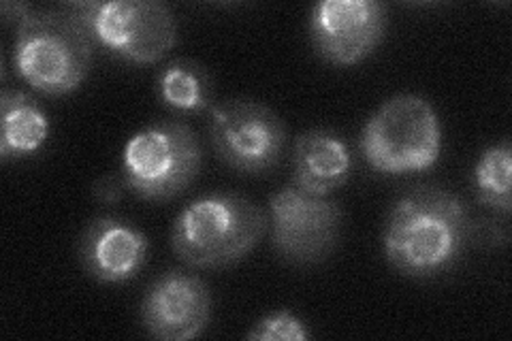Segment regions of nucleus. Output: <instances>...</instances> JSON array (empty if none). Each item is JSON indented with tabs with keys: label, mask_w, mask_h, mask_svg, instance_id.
<instances>
[{
	"label": "nucleus",
	"mask_w": 512,
	"mask_h": 341,
	"mask_svg": "<svg viewBox=\"0 0 512 341\" xmlns=\"http://www.w3.org/2000/svg\"><path fill=\"white\" fill-rule=\"evenodd\" d=\"M352 171V154L348 143L327 128H312L301 133L293 148V184L314 194L329 197L342 188Z\"/></svg>",
	"instance_id": "nucleus-12"
},
{
	"label": "nucleus",
	"mask_w": 512,
	"mask_h": 341,
	"mask_svg": "<svg viewBox=\"0 0 512 341\" xmlns=\"http://www.w3.org/2000/svg\"><path fill=\"white\" fill-rule=\"evenodd\" d=\"M122 188H124V182H120L114 175H107V177H103V180L94 184V197L101 203L114 205L122 197Z\"/></svg>",
	"instance_id": "nucleus-17"
},
{
	"label": "nucleus",
	"mask_w": 512,
	"mask_h": 341,
	"mask_svg": "<svg viewBox=\"0 0 512 341\" xmlns=\"http://www.w3.org/2000/svg\"><path fill=\"white\" fill-rule=\"evenodd\" d=\"M77 254L90 278L122 284L133 280L146 265L148 239L124 218L99 216L86 226Z\"/></svg>",
	"instance_id": "nucleus-11"
},
{
	"label": "nucleus",
	"mask_w": 512,
	"mask_h": 341,
	"mask_svg": "<svg viewBox=\"0 0 512 341\" xmlns=\"http://www.w3.org/2000/svg\"><path fill=\"white\" fill-rule=\"evenodd\" d=\"M32 11L30 5L24 3H3V15L7 22H18V26L28 18Z\"/></svg>",
	"instance_id": "nucleus-18"
},
{
	"label": "nucleus",
	"mask_w": 512,
	"mask_h": 341,
	"mask_svg": "<svg viewBox=\"0 0 512 341\" xmlns=\"http://www.w3.org/2000/svg\"><path fill=\"white\" fill-rule=\"evenodd\" d=\"M92 43L90 30L67 5L32 9L15 32V71L45 96L71 94L90 73Z\"/></svg>",
	"instance_id": "nucleus-2"
},
{
	"label": "nucleus",
	"mask_w": 512,
	"mask_h": 341,
	"mask_svg": "<svg viewBox=\"0 0 512 341\" xmlns=\"http://www.w3.org/2000/svg\"><path fill=\"white\" fill-rule=\"evenodd\" d=\"M361 150L370 167L384 175L419 173L434 167L442 152L436 109L419 94H399L367 120Z\"/></svg>",
	"instance_id": "nucleus-4"
},
{
	"label": "nucleus",
	"mask_w": 512,
	"mask_h": 341,
	"mask_svg": "<svg viewBox=\"0 0 512 341\" xmlns=\"http://www.w3.org/2000/svg\"><path fill=\"white\" fill-rule=\"evenodd\" d=\"M271 243L291 265H314L338 246L342 209L329 197H314L288 184L269 199Z\"/></svg>",
	"instance_id": "nucleus-8"
},
{
	"label": "nucleus",
	"mask_w": 512,
	"mask_h": 341,
	"mask_svg": "<svg viewBox=\"0 0 512 341\" xmlns=\"http://www.w3.org/2000/svg\"><path fill=\"white\" fill-rule=\"evenodd\" d=\"M156 90L158 99L167 107L188 113L210 109L214 96L210 73H207L203 64L186 58L173 60L160 71Z\"/></svg>",
	"instance_id": "nucleus-14"
},
{
	"label": "nucleus",
	"mask_w": 512,
	"mask_h": 341,
	"mask_svg": "<svg viewBox=\"0 0 512 341\" xmlns=\"http://www.w3.org/2000/svg\"><path fill=\"white\" fill-rule=\"evenodd\" d=\"M512 148L504 139L491 145L476 162L472 173V186L480 205H485L498 214L508 216L512 211Z\"/></svg>",
	"instance_id": "nucleus-15"
},
{
	"label": "nucleus",
	"mask_w": 512,
	"mask_h": 341,
	"mask_svg": "<svg viewBox=\"0 0 512 341\" xmlns=\"http://www.w3.org/2000/svg\"><path fill=\"white\" fill-rule=\"evenodd\" d=\"M212 316L207 284L188 271L173 269L150 284L141 303V322L160 341H188L199 337Z\"/></svg>",
	"instance_id": "nucleus-10"
},
{
	"label": "nucleus",
	"mask_w": 512,
	"mask_h": 341,
	"mask_svg": "<svg viewBox=\"0 0 512 341\" xmlns=\"http://www.w3.org/2000/svg\"><path fill=\"white\" fill-rule=\"evenodd\" d=\"M387 32L378 0H320L310 13V39L320 58L352 67L370 56Z\"/></svg>",
	"instance_id": "nucleus-9"
},
{
	"label": "nucleus",
	"mask_w": 512,
	"mask_h": 341,
	"mask_svg": "<svg viewBox=\"0 0 512 341\" xmlns=\"http://www.w3.org/2000/svg\"><path fill=\"white\" fill-rule=\"evenodd\" d=\"M246 337L250 341H303L310 339L312 333L297 314L278 310L256 322Z\"/></svg>",
	"instance_id": "nucleus-16"
},
{
	"label": "nucleus",
	"mask_w": 512,
	"mask_h": 341,
	"mask_svg": "<svg viewBox=\"0 0 512 341\" xmlns=\"http://www.w3.org/2000/svg\"><path fill=\"white\" fill-rule=\"evenodd\" d=\"M50 137V120L30 94L3 90L0 94V158L5 162L37 154Z\"/></svg>",
	"instance_id": "nucleus-13"
},
{
	"label": "nucleus",
	"mask_w": 512,
	"mask_h": 341,
	"mask_svg": "<svg viewBox=\"0 0 512 341\" xmlns=\"http://www.w3.org/2000/svg\"><path fill=\"white\" fill-rule=\"evenodd\" d=\"M201 145L182 122L141 128L124 148V186L143 201H169L182 194L201 171Z\"/></svg>",
	"instance_id": "nucleus-5"
},
{
	"label": "nucleus",
	"mask_w": 512,
	"mask_h": 341,
	"mask_svg": "<svg viewBox=\"0 0 512 341\" xmlns=\"http://www.w3.org/2000/svg\"><path fill=\"white\" fill-rule=\"evenodd\" d=\"M96 43L131 64H154L178 41V22L160 0H111L67 5Z\"/></svg>",
	"instance_id": "nucleus-6"
},
{
	"label": "nucleus",
	"mask_w": 512,
	"mask_h": 341,
	"mask_svg": "<svg viewBox=\"0 0 512 341\" xmlns=\"http://www.w3.org/2000/svg\"><path fill=\"white\" fill-rule=\"evenodd\" d=\"M267 222L265 211L242 194H205L175 218L171 248L188 267H227L256 248Z\"/></svg>",
	"instance_id": "nucleus-3"
},
{
	"label": "nucleus",
	"mask_w": 512,
	"mask_h": 341,
	"mask_svg": "<svg viewBox=\"0 0 512 341\" xmlns=\"http://www.w3.org/2000/svg\"><path fill=\"white\" fill-rule=\"evenodd\" d=\"M472 224L457 194L419 186L389 209L382 231L384 256L408 278H434L457 265L472 241Z\"/></svg>",
	"instance_id": "nucleus-1"
},
{
	"label": "nucleus",
	"mask_w": 512,
	"mask_h": 341,
	"mask_svg": "<svg viewBox=\"0 0 512 341\" xmlns=\"http://www.w3.org/2000/svg\"><path fill=\"white\" fill-rule=\"evenodd\" d=\"M210 143L224 165L239 173L259 175L280 165L286 128L267 105L231 99L212 109Z\"/></svg>",
	"instance_id": "nucleus-7"
}]
</instances>
